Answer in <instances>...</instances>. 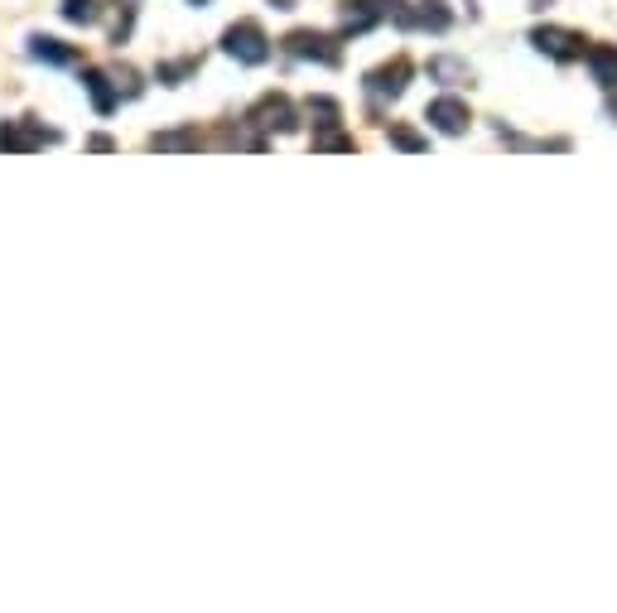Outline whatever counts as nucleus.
Wrapping results in <instances>:
<instances>
[{"label":"nucleus","instance_id":"nucleus-1","mask_svg":"<svg viewBox=\"0 0 617 613\" xmlns=\"http://www.w3.org/2000/svg\"><path fill=\"white\" fill-rule=\"evenodd\" d=\"M222 49L237 58V63H266L270 39H266V29L256 25V20H237V25L222 34Z\"/></svg>","mask_w":617,"mask_h":613},{"label":"nucleus","instance_id":"nucleus-2","mask_svg":"<svg viewBox=\"0 0 617 613\" xmlns=\"http://www.w3.org/2000/svg\"><path fill=\"white\" fill-rule=\"evenodd\" d=\"M246 126H256V131H295L299 126V112L290 97H280V92H266L251 112H246Z\"/></svg>","mask_w":617,"mask_h":613},{"label":"nucleus","instance_id":"nucleus-3","mask_svg":"<svg viewBox=\"0 0 617 613\" xmlns=\"http://www.w3.org/2000/svg\"><path fill=\"white\" fill-rule=\"evenodd\" d=\"M285 49L295 58H314L323 68H338L343 63V49H338V39L333 34H319V29H295L290 39H285Z\"/></svg>","mask_w":617,"mask_h":613},{"label":"nucleus","instance_id":"nucleus-4","mask_svg":"<svg viewBox=\"0 0 617 613\" xmlns=\"http://www.w3.org/2000/svg\"><path fill=\"white\" fill-rule=\"evenodd\" d=\"M531 44H536L540 54L560 58V63H574V58H584V49H589L584 34H574V29H555V25L531 29Z\"/></svg>","mask_w":617,"mask_h":613},{"label":"nucleus","instance_id":"nucleus-5","mask_svg":"<svg viewBox=\"0 0 617 613\" xmlns=\"http://www.w3.org/2000/svg\"><path fill=\"white\" fill-rule=\"evenodd\" d=\"M425 121H430L439 136H463L468 131V102H458V97H434L430 107H425Z\"/></svg>","mask_w":617,"mask_h":613},{"label":"nucleus","instance_id":"nucleus-6","mask_svg":"<svg viewBox=\"0 0 617 613\" xmlns=\"http://www.w3.org/2000/svg\"><path fill=\"white\" fill-rule=\"evenodd\" d=\"M58 131H44L39 121H5L0 126V150H34V145H54Z\"/></svg>","mask_w":617,"mask_h":613},{"label":"nucleus","instance_id":"nucleus-7","mask_svg":"<svg viewBox=\"0 0 617 613\" xmlns=\"http://www.w3.org/2000/svg\"><path fill=\"white\" fill-rule=\"evenodd\" d=\"M405 83H410V58H396V63L367 73V92H372V97H401Z\"/></svg>","mask_w":617,"mask_h":613},{"label":"nucleus","instance_id":"nucleus-8","mask_svg":"<svg viewBox=\"0 0 617 613\" xmlns=\"http://www.w3.org/2000/svg\"><path fill=\"white\" fill-rule=\"evenodd\" d=\"M82 87H87V97H92V107L107 116L116 112V102H121V92L111 87V78L102 73V68H82Z\"/></svg>","mask_w":617,"mask_h":613},{"label":"nucleus","instance_id":"nucleus-9","mask_svg":"<svg viewBox=\"0 0 617 613\" xmlns=\"http://www.w3.org/2000/svg\"><path fill=\"white\" fill-rule=\"evenodd\" d=\"M584 58H589L598 87L617 92V49H613V44H589V49H584Z\"/></svg>","mask_w":617,"mask_h":613},{"label":"nucleus","instance_id":"nucleus-10","mask_svg":"<svg viewBox=\"0 0 617 613\" xmlns=\"http://www.w3.org/2000/svg\"><path fill=\"white\" fill-rule=\"evenodd\" d=\"M29 54L44 58V63H58V68H63V63H73V49H68V44H58V39H49V34H34V39H29Z\"/></svg>","mask_w":617,"mask_h":613},{"label":"nucleus","instance_id":"nucleus-11","mask_svg":"<svg viewBox=\"0 0 617 613\" xmlns=\"http://www.w3.org/2000/svg\"><path fill=\"white\" fill-rule=\"evenodd\" d=\"M155 150H188V145H198V131L188 126V131H164V136L150 140Z\"/></svg>","mask_w":617,"mask_h":613},{"label":"nucleus","instance_id":"nucleus-12","mask_svg":"<svg viewBox=\"0 0 617 613\" xmlns=\"http://www.w3.org/2000/svg\"><path fill=\"white\" fill-rule=\"evenodd\" d=\"M391 145H401V150H415V155H420V150H430V140L415 136L410 126H391Z\"/></svg>","mask_w":617,"mask_h":613},{"label":"nucleus","instance_id":"nucleus-13","mask_svg":"<svg viewBox=\"0 0 617 613\" xmlns=\"http://www.w3.org/2000/svg\"><path fill=\"white\" fill-rule=\"evenodd\" d=\"M309 116H319V121H314V126H338V102H328V97H314V102H309Z\"/></svg>","mask_w":617,"mask_h":613},{"label":"nucleus","instance_id":"nucleus-14","mask_svg":"<svg viewBox=\"0 0 617 613\" xmlns=\"http://www.w3.org/2000/svg\"><path fill=\"white\" fill-rule=\"evenodd\" d=\"M314 150H352V136L333 131V126H323L319 136H314Z\"/></svg>","mask_w":617,"mask_h":613},{"label":"nucleus","instance_id":"nucleus-15","mask_svg":"<svg viewBox=\"0 0 617 613\" xmlns=\"http://www.w3.org/2000/svg\"><path fill=\"white\" fill-rule=\"evenodd\" d=\"M97 15V5L92 0H63V20H73V25H87Z\"/></svg>","mask_w":617,"mask_h":613},{"label":"nucleus","instance_id":"nucleus-16","mask_svg":"<svg viewBox=\"0 0 617 613\" xmlns=\"http://www.w3.org/2000/svg\"><path fill=\"white\" fill-rule=\"evenodd\" d=\"M430 73H434V78H463V83H468V68H463V63H454V58H434Z\"/></svg>","mask_w":617,"mask_h":613},{"label":"nucleus","instance_id":"nucleus-17","mask_svg":"<svg viewBox=\"0 0 617 613\" xmlns=\"http://www.w3.org/2000/svg\"><path fill=\"white\" fill-rule=\"evenodd\" d=\"M193 68H198V63H164L160 68V83H179V78H188V73H193Z\"/></svg>","mask_w":617,"mask_h":613},{"label":"nucleus","instance_id":"nucleus-18","mask_svg":"<svg viewBox=\"0 0 617 613\" xmlns=\"http://www.w3.org/2000/svg\"><path fill=\"white\" fill-rule=\"evenodd\" d=\"M608 112H613V116H617V97H613V107H608Z\"/></svg>","mask_w":617,"mask_h":613},{"label":"nucleus","instance_id":"nucleus-19","mask_svg":"<svg viewBox=\"0 0 617 613\" xmlns=\"http://www.w3.org/2000/svg\"><path fill=\"white\" fill-rule=\"evenodd\" d=\"M193 5H203V0H193Z\"/></svg>","mask_w":617,"mask_h":613}]
</instances>
